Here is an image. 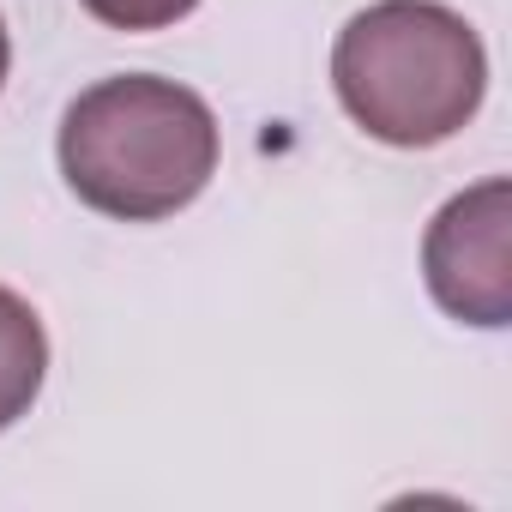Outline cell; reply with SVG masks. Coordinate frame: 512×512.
<instances>
[{
    "label": "cell",
    "mask_w": 512,
    "mask_h": 512,
    "mask_svg": "<svg viewBox=\"0 0 512 512\" xmlns=\"http://www.w3.org/2000/svg\"><path fill=\"white\" fill-rule=\"evenodd\" d=\"M55 151L79 205L121 223H163L211 187L223 145L199 91L157 73H115L67 103Z\"/></svg>",
    "instance_id": "1"
},
{
    "label": "cell",
    "mask_w": 512,
    "mask_h": 512,
    "mask_svg": "<svg viewBox=\"0 0 512 512\" xmlns=\"http://www.w3.org/2000/svg\"><path fill=\"white\" fill-rule=\"evenodd\" d=\"M332 91L368 139L428 151L482 109L488 55L440 0H374L332 43Z\"/></svg>",
    "instance_id": "2"
},
{
    "label": "cell",
    "mask_w": 512,
    "mask_h": 512,
    "mask_svg": "<svg viewBox=\"0 0 512 512\" xmlns=\"http://www.w3.org/2000/svg\"><path fill=\"white\" fill-rule=\"evenodd\" d=\"M428 296L482 332L512 326V181L488 175L452 193L422 235Z\"/></svg>",
    "instance_id": "3"
},
{
    "label": "cell",
    "mask_w": 512,
    "mask_h": 512,
    "mask_svg": "<svg viewBox=\"0 0 512 512\" xmlns=\"http://www.w3.org/2000/svg\"><path fill=\"white\" fill-rule=\"evenodd\" d=\"M43 380H49V332L25 296L0 284V434L19 416H31Z\"/></svg>",
    "instance_id": "4"
},
{
    "label": "cell",
    "mask_w": 512,
    "mask_h": 512,
    "mask_svg": "<svg viewBox=\"0 0 512 512\" xmlns=\"http://www.w3.org/2000/svg\"><path fill=\"white\" fill-rule=\"evenodd\" d=\"M79 7L109 31H169L199 7V0H79Z\"/></svg>",
    "instance_id": "5"
},
{
    "label": "cell",
    "mask_w": 512,
    "mask_h": 512,
    "mask_svg": "<svg viewBox=\"0 0 512 512\" xmlns=\"http://www.w3.org/2000/svg\"><path fill=\"white\" fill-rule=\"evenodd\" d=\"M7 67H13V37H7V19H0V85H7Z\"/></svg>",
    "instance_id": "6"
}]
</instances>
